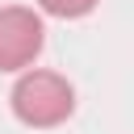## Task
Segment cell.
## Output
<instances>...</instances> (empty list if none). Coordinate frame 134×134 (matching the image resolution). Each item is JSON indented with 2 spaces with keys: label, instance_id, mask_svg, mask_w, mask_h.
Returning a JSON list of instances; mask_svg holds the SVG:
<instances>
[{
  "label": "cell",
  "instance_id": "6da1fadb",
  "mask_svg": "<svg viewBox=\"0 0 134 134\" xmlns=\"http://www.w3.org/2000/svg\"><path fill=\"white\" fill-rule=\"evenodd\" d=\"M8 105H13V117L21 126H34V130H54L63 126L71 113H75V88L67 75L59 71H42V67H25L8 92Z\"/></svg>",
  "mask_w": 134,
  "mask_h": 134
},
{
  "label": "cell",
  "instance_id": "7a4b0ae2",
  "mask_svg": "<svg viewBox=\"0 0 134 134\" xmlns=\"http://www.w3.org/2000/svg\"><path fill=\"white\" fill-rule=\"evenodd\" d=\"M46 46V25L42 13L25 4L0 8V71H25Z\"/></svg>",
  "mask_w": 134,
  "mask_h": 134
},
{
  "label": "cell",
  "instance_id": "3957f363",
  "mask_svg": "<svg viewBox=\"0 0 134 134\" xmlns=\"http://www.w3.org/2000/svg\"><path fill=\"white\" fill-rule=\"evenodd\" d=\"M96 4H100V0H38V8H42L46 17H59V21H80V17H88Z\"/></svg>",
  "mask_w": 134,
  "mask_h": 134
}]
</instances>
